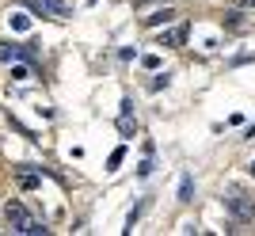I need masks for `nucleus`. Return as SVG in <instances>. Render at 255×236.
<instances>
[{
  "label": "nucleus",
  "instance_id": "1a4fd4ad",
  "mask_svg": "<svg viewBox=\"0 0 255 236\" xmlns=\"http://www.w3.org/2000/svg\"><path fill=\"white\" fill-rule=\"evenodd\" d=\"M122 160H126V145H118V149L107 156V172H118V164H122Z\"/></svg>",
  "mask_w": 255,
  "mask_h": 236
},
{
  "label": "nucleus",
  "instance_id": "f8f14e48",
  "mask_svg": "<svg viewBox=\"0 0 255 236\" xmlns=\"http://www.w3.org/2000/svg\"><path fill=\"white\" fill-rule=\"evenodd\" d=\"M229 27H233V31H244V27H248L244 11H229Z\"/></svg>",
  "mask_w": 255,
  "mask_h": 236
},
{
  "label": "nucleus",
  "instance_id": "f257e3e1",
  "mask_svg": "<svg viewBox=\"0 0 255 236\" xmlns=\"http://www.w3.org/2000/svg\"><path fill=\"white\" fill-rule=\"evenodd\" d=\"M4 217H8V225L15 229V233H23V236H38V233H46V225H42V221H34V217L27 214V206H23L19 198H11V202L4 206Z\"/></svg>",
  "mask_w": 255,
  "mask_h": 236
},
{
  "label": "nucleus",
  "instance_id": "6e6552de",
  "mask_svg": "<svg viewBox=\"0 0 255 236\" xmlns=\"http://www.w3.org/2000/svg\"><path fill=\"white\" fill-rule=\"evenodd\" d=\"M179 202H194V183H191V175H183V179H179Z\"/></svg>",
  "mask_w": 255,
  "mask_h": 236
},
{
  "label": "nucleus",
  "instance_id": "9b49d317",
  "mask_svg": "<svg viewBox=\"0 0 255 236\" xmlns=\"http://www.w3.org/2000/svg\"><path fill=\"white\" fill-rule=\"evenodd\" d=\"M11 80H31V69L23 61H11Z\"/></svg>",
  "mask_w": 255,
  "mask_h": 236
},
{
  "label": "nucleus",
  "instance_id": "9d476101",
  "mask_svg": "<svg viewBox=\"0 0 255 236\" xmlns=\"http://www.w3.org/2000/svg\"><path fill=\"white\" fill-rule=\"evenodd\" d=\"M15 179H19V187H23V191H34V187H38V175H34V172H19Z\"/></svg>",
  "mask_w": 255,
  "mask_h": 236
},
{
  "label": "nucleus",
  "instance_id": "f3484780",
  "mask_svg": "<svg viewBox=\"0 0 255 236\" xmlns=\"http://www.w3.org/2000/svg\"><path fill=\"white\" fill-rule=\"evenodd\" d=\"M244 4H248V8H255V0H244Z\"/></svg>",
  "mask_w": 255,
  "mask_h": 236
},
{
  "label": "nucleus",
  "instance_id": "ddd939ff",
  "mask_svg": "<svg viewBox=\"0 0 255 236\" xmlns=\"http://www.w3.org/2000/svg\"><path fill=\"white\" fill-rule=\"evenodd\" d=\"M11 27H15V31H31V19H27V15H11Z\"/></svg>",
  "mask_w": 255,
  "mask_h": 236
},
{
  "label": "nucleus",
  "instance_id": "39448f33",
  "mask_svg": "<svg viewBox=\"0 0 255 236\" xmlns=\"http://www.w3.org/2000/svg\"><path fill=\"white\" fill-rule=\"evenodd\" d=\"M0 61H31V50H27V46L0 42Z\"/></svg>",
  "mask_w": 255,
  "mask_h": 236
},
{
  "label": "nucleus",
  "instance_id": "4468645a",
  "mask_svg": "<svg viewBox=\"0 0 255 236\" xmlns=\"http://www.w3.org/2000/svg\"><path fill=\"white\" fill-rule=\"evenodd\" d=\"M141 65H145V69H160V57L156 54H145V57H141Z\"/></svg>",
  "mask_w": 255,
  "mask_h": 236
},
{
  "label": "nucleus",
  "instance_id": "7ed1b4c3",
  "mask_svg": "<svg viewBox=\"0 0 255 236\" xmlns=\"http://www.w3.org/2000/svg\"><path fill=\"white\" fill-rule=\"evenodd\" d=\"M23 4H27L34 15H50V19H69V15H73V8H69L65 0H23Z\"/></svg>",
  "mask_w": 255,
  "mask_h": 236
},
{
  "label": "nucleus",
  "instance_id": "423d86ee",
  "mask_svg": "<svg viewBox=\"0 0 255 236\" xmlns=\"http://www.w3.org/2000/svg\"><path fill=\"white\" fill-rule=\"evenodd\" d=\"M179 15L175 8H160V11H152V15H145V27H164V23H171Z\"/></svg>",
  "mask_w": 255,
  "mask_h": 236
},
{
  "label": "nucleus",
  "instance_id": "f03ea898",
  "mask_svg": "<svg viewBox=\"0 0 255 236\" xmlns=\"http://www.w3.org/2000/svg\"><path fill=\"white\" fill-rule=\"evenodd\" d=\"M225 206H229V214H233L236 221H252L255 217V198L244 187H229V191H225Z\"/></svg>",
  "mask_w": 255,
  "mask_h": 236
},
{
  "label": "nucleus",
  "instance_id": "20e7f679",
  "mask_svg": "<svg viewBox=\"0 0 255 236\" xmlns=\"http://www.w3.org/2000/svg\"><path fill=\"white\" fill-rule=\"evenodd\" d=\"M129 111H133V103L122 99V118H118V133H122V137H133V133H137V122L129 118Z\"/></svg>",
  "mask_w": 255,
  "mask_h": 236
},
{
  "label": "nucleus",
  "instance_id": "a211bd4d",
  "mask_svg": "<svg viewBox=\"0 0 255 236\" xmlns=\"http://www.w3.org/2000/svg\"><path fill=\"white\" fill-rule=\"evenodd\" d=\"M248 172H252V175H255V160H252V168H248Z\"/></svg>",
  "mask_w": 255,
  "mask_h": 236
},
{
  "label": "nucleus",
  "instance_id": "2eb2a0df",
  "mask_svg": "<svg viewBox=\"0 0 255 236\" xmlns=\"http://www.w3.org/2000/svg\"><path fill=\"white\" fill-rule=\"evenodd\" d=\"M152 172V156H145V160H141V168H137V175H149Z\"/></svg>",
  "mask_w": 255,
  "mask_h": 236
},
{
  "label": "nucleus",
  "instance_id": "dca6fc26",
  "mask_svg": "<svg viewBox=\"0 0 255 236\" xmlns=\"http://www.w3.org/2000/svg\"><path fill=\"white\" fill-rule=\"evenodd\" d=\"M145 4H152V0H133V8H145Z\"/></svg>",
  "mask_w": 255,
  "mask_h": 236
},
{
  "label": "nucleus",
  "instance_id": "0eeeda50",
  "mask_svg": "<svg viewBox=\"0 0 255 236\" xmlns=\"http://www.w3.org/2000/svg\"><path fill=\"white\" fill-rule=\"evenodd\" d=\"M179 42H187V27H179L171 34H160V46H179Z\"/></svg>",
  "mask_w": 255,
  "mask_h": 236
}]
</instances>
